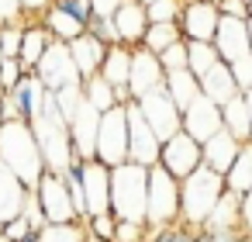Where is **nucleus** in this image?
I'll return each mask as SVG.
<instances>
[{
	"mask_svg": "<svg viewBox=\"0 0 252 242\" xmlns=\"http://www.w3.org/2000/svg\"><path fill=\"white\" fill-rule=\"evenodd\" d=\"M183 7H187V0H156V4L145 7V11H149L152 25H180Z\"/></svg>",
	"mask_w": 252,
	"mask_h": 242,
	"instance_id": "nucleus-35",
	"label": "nucleus"
},
{
	"mask_svg": "<svg viewBox=\"0 0 252 242\" xmlns=\"http://www.w3.org/2000/svg\"><path fill=\"white\" fill-rule=\"evenodd\" d=\"M90 4H94V14H97V18H114V14L121 11L125 0H90Z\"/></svg>",
	"mask_w": 252,
	"mask_h": 242,
	"instance_id": "nucleus-49",
	"label": "nucleus"
},
{
	"mask_svg": "<svg viewBox=\"0 0 252 242\" xmlns=\"http://www.w3.org/2000/svg\"><path fill=\"white\" fill-rule=\"evenodd\" d=\"M21 76H25L21 63H18V59H4V66H0V87H4V90H14V87L21 83Z\"/></svg>",
	"mask_w": 252,
	"mask_h": 242,
	"instance_id": "nucleus-43",
	"label": "nucleus"
},
{
	"mask_svg": "<svg viewBox=\"0 0 252 242\" xmlns=\"http://www.w3.org/2000/svg\"><path fill=\"white\" fill-rule=\"evenodd\" d=\"M214 49H218V59L235 66L242 59L252 56V42H249V21H238V18H221L218 25V35H214Z\"/></svg>",
	"mask_w": 252,
	"mask_h": 242,
	"instance_id": "nucleus-14",
	"label": "nucleus"
},
{
	"mask_svg": "<svg viewBox=\"0 0 252 242\" xmlns=\"http://www.w3.org/2000/svg\"><path fill=\"white\" fill-rule=\"evenodd\" d=\"M87 35L90 38H97L100 45H107V49H114V45H121V35H118V25H114V18H90V25H87Z\"/></svg>",
	"mask_w": 252,
	"mask_h": 242,
	"instance_id": "nucleus-36",
	"label": "nucleus"
},
{
	"mask_svg": "<svg viewBox=\"0 0 252 242\" xmlns=\"http://www.w3.org/2000/svg\"><path fill=\"white\" fill-rule=\"evenodd\" d=\"M249 18H252V0H249Z\"/></svg>",
	"mask_w": 252,
	"mask_h": 242,
	"instance_id": "nucleus-55",
	"label": "nucleus"
},
{
	"mask_svg": "<svg viewBox=\"0 0 252 242\" xmlns=\"http://www.w3.org/2000/svg\"><path fill=\"white\" fill-rule=\"evenodd\" d=\"M242 97H245V107H249V121H252V90H245Z\"/></svg>",
	"mask_w": 252,
	"mask_h": 242,
	"instance_id": "nucleus-51",
	"label": "nucleus"
},
{
	"mask_svg": "<svg viewBox=\"0 0 252 242\" xmlns=\"http://www.w3.org/2000/svg\"><path fill=\"white\" fill-rule=\"evenodd\" d=\"M242 239H245V235H242Z\"/></svg>",
	"mask_w": 252,
	"mask_h": 242,
	"instance_id": "nucleus-58",
	"label": "nucleus"
},
{
	"mask_svg": "<svg viewBox=\"0 0 252 242\" xmlns=\"http://www.w3.org/2000/svg\"><path fill=\"white\" fill-rule=\"evenodd\" d=\"M0 159H4L28 190L38 187V180L45 176V159H42V149H38V138L32 132V125L25 121H11L0 128Z\"/></svg>",
	"mask_w": 252,
	"mask_h": 242,
	"instance_id": "nucleus-1",
	"label": "nucleus"
},
{
	"mask_svg": "<svg viewBox=\"0 0 252 242\" xmlns=\"http://www.w3.org/2000/svg\"><path fill=\"white\" fill-rule=\"evenodd\" d=\"M0 59H4V25H0Z\"/></svg>",
	"mask_w": 252,
	"mask_h": 242,
	"instance_id": "nucleus-52",
	"label": "nucleus"
},
{
	"mask_svg": "<svg viewBox=\"0 0 252 242\" xmlns=\"http://www.w3.org/2000/svg\"><path fill=\"white\" fill-rule=\"evenodd\" d=\"M0 121H4V125H11V121H21V114H18V104H14V97H11V94H4V97H0Z\"/></svg>",
	"mask_w": 252,
	"mask_h": 242,
	"instance_id": "nucleus-48",
	"label": "nucleus"
},
{
	"mask_svg": "<svg viewBox=\"0 0 252 242\" xmlns=\"http://www.w3.org/2000/svg\"><path fill=\"white\" fill-rule=\"evenodd\" d=\"M21 0H0V25H21Z\"/></svg>",
	"mask_w": 252,
	"mask_h": 242,
	"instance_id": "nucleus-47",
	"label": "nucleus"
},
{
	"mask_svg": "<svg viewBox=\"0 0 252 242\" xmlns=\"http://www.w3.org/2000/svg\"><path fill=\"white\" fill-rule=\"evenodd\" d=\"M221 18H238V21H249V0H214Z\"/></svg>",
	"mask_w": 252,
	"mask_h": 242,
	"instance_id": "nucleus-44",
	"label": "nucleus"
},
{
	"mask_svg": "<svg viewBox=\"0 0 252 242\" xmlns=\"http://www.w3.org/2000/svg\"><path fill=\"white\" fill-rule=\"evenodd\" d=\"M159 166L166 173H173L180 183L187 176H193L200 166H204V145L193 142L187 132H176L169 142H162V156H159Z\"/></svg>",
	"mask_w": 252,
	"mask_h": 242,
	"instance_id": "nucleus-11",
	"label": "nucleus"
},
{
	"mask_svg": "<svg viewBox=\"0 0 252 242\" xmlns=\"http://www.w3.org/2000/svg\"><path fill=\"white\" fill-rule=\"evenodd\" d=\"M69 52H73V63H76L83 83L94 80V76H100V66H104V59H107V45H100V42L90 38V35H80V38L69 45Z\"/></svg>",
	"mask_w": 252,
	"mask_h": 242,
	"instance_id": "nucleus-24",
	"label": "nucleus"
},
{
	"mask_svg": "<svg viewBox=\"0 0 252 242\" xmlns=\"http://www.w3.org/2000/svg\"><path fill=\"white\" fill-rule=\"evenodd\" d=\"M56 7H59L63 14H69L73 21H80L83 28H87L90 18H94V4H90V0H56Z\"/></svg>",
	"mask_w": 252,
	"mask_h": 242,
	"instance_id": "nucleus-40",
	"label": "nucleus"
},
{
	"mask_svg": "<svg viewBox=\"0 0 252 242\" xmlns=\"http://www.w3.org/2000/svg\"><path fill=\"white\" fill-rule=\"evenodd\" d=\"M42 25H45V32L56 38V42H63V45H73L80 35H87V28L80 25V21H73L69 14H63L56 4L45 11V18H42Z\"/></svg>",
	"mask_w": 252,
	"mask_h": 242,
	"instance_id": "nucleus-27",
	"label": "nucleus"
},
{
	"mask_svg": "<svg viewBox=\"0 0 252 242\" xmlns=\"http://www.w3.org/2000/svg\"><path fill=\"white\" fill-rule=\"evenodd\" d=\"M180 221V180L166 173L159 163L149 170V211H145V228H169Z\"/></svg>",
	"mask_w": 252,
	"mask_h": 242,
	"instance_id": "nucleus-5",
	"label": "nucleus"
},
{
	"mask_svg": "<svg viewBox=\"0 0 252 242\" xmlns=\"http://www.w3.org/2000/svg\"><path fill=\"white\" fill-rule=\"evenodd\" d=\"M52 42H56V38L45 32L42 21H25V38H21V52H18L21 69H25V73H35L38 63H42V56L49 52Z\"/></svg>",
	"mask_w": 252,
	"mask_h": 242,
	"instance_id": "nucleus-22",
	"label": "nucleus"
},
{
	"mask_svg": "<svg viewBox=\"0 0 252 242\" xmlns=\"http://www.w3.org/2000/svg\"><path fill=\"white\" fill-rule=\"evenodd\" d=\"M0 128H4V121H0Z\"/></svg>",
	"mask_w": 252,
	"mask_h": 242,
	"instance_id": "nucleus-57",
	"label": "nucleus"
},
{
	"mask_svg": "<svg viewBox=\"0 0 252 242\" xmlns=\"http://www.w3.org/2000/svg\"><path fill=\"white\" fill-rule=\"evenodd\" d=\"M32 194H35V201H38L49 225H80V214L73 207V197H69V187H66L63 173L45 170V176L38 180V187Z\"/></svg>",
	"mask_w": 252,
	"mask_h": 242,
	"instance_id": "nucleus-6",
	"label": "nucleus"
},
{
	"mask_svg": "<svg viewBox=\"0 0 252 242\" xmlns=\"http://www.w3.org/2000/svg\"><path fill=\"white\" fill-rule=\"evenodd\" d=\"M97 163H104L107 170H118V166L128 163V111H125V107H111V111L100 118Z\"/></svg>",
	"mask_w": 252,
	"mask_h": 242,
	"instance_id": "nucleus-7",
	"label": "nucleus"
},
{
	"mask_svg": "<svg viewBox=\"0 0 252 242\" xmlns=\"http://www.w3.org/2000/svg\"><path fill=\"white\" fill-rule=\"evenodd\" d=\"M83 232H87V239H94V242H114V235H118V218L107 211V214H94V218H87L83 221Z\"/></svg>",
	"mask_w": 252,
	"mask_h": 242,
	"instance_id": "nucleus-34",
	"label": "nucleus"
},
{
	"mask_svg": "<svg viewBox=\"0 0 252 242\" xmlns=\"http://www.w3.org/2000/svg\"><path fill=\"white\" fill-rule=\"evenodd\" d=\"M83 194H87V218L111 211V170L97 159L83 163Z\"/></svg>",
	"mask_w": 252,
	"mask_h": 242,
	"instance_id": "nucleus-16",
	"label": "nucleus"
},
{
	"mask_svg": "<svg viewBox=\"0 0 252 242\" xmlns=\"http://www.w3.org/2000/svg\"><path fill=\"white\" fill-rule=\"evenodd\" d=\"M200 94H204L207 101H214L218 107L231 104L235 97H242V90H238L235 73H231V66H228V63H218L207 76H200Z\"/></svg>",
	"mask_w": 252,
	"mask_h": 242,
	"instance_id": "nucleus-23",
	"label": "nucleus"
},
{
	"mask_svg": "<svg viewBox=\"0 0 252 242\" xmlns=\"http://www.w3.org/2000/svg\"><path fill=\"white\" fill-rule=\"evenodd\" d=\"M221 121H224V132L235 135L242 145L252 142V121H249V107H245V97H235L231 104L221 107Z\"/></svg>",
	"mask_w": 252,
	"mask_h": 242,
	"instance_id": "nucleus-29",
	"label": "nucleus"
},
{
	"mask_svg": "<svg viewBox=\"0 0 252 242\" xmlns=\"http://www.w3.org/2000/svg\"><path fill=\"white\" fill-rule=\"evenodd\" d=\"M224 176L211 173L207 166H200L193 176H187L180 183V221L190 228H204L207 218L214 214L218 201L224 197Z\"/></svg>",
	"mask_w": 252,
	"mask_h": 242,
	"instance_id": "nucleus-4",
	"label": "nucleus"
},
{
	"mask_svg": "<svg viewBox=\"0 0 252 242\" xmlns=\"http://www.w3.org/2000/svg\"><path fill=\"white\" fill-rule=\"evenodd\" d=\"M125 111H128V163L152 170V166L159 163V156H162V142H159L156 132L149 128V121H145L138 101H131Z\"/></svg>",
	"mask_w": 252,
	"mask_h": 242,
	"instance_id": "nucleus-9",
	"label": "nucleus"
},
{
	"mask_svg": "<svg viewBox=\"0 0 252 242\" xmlns=\"http://www.w3.org/2000/svg\"><path fill=\"white\" fill-rule=\"evenodd\" d=\"M83 97H87V104H90V107H97L100 114H107L111 107H121V104H118V97H114V87H111L104 76L87 80V83H83Z\"/></svg>",
	"mask_w": 252,
	"mask_h": 242,
	"instance_id": "nucleus-32",
	"label": "nucleus"
},
{
	"mask_svg": "<svg viewBox=\"0 0 252 242\" xmlns=\"http://www.w3.org/2000/svg\"><path fill=\"white\" fill-rule=\"evenodd\" d=\"M128 87H131V97L135 101H142L145 94L166 87V69H162L159 56H152L145 49H135V56H131V83Z\"/></svg>",
	"mask_w": 252,
	"mask_h": 242,
	"instance_id": "nucleus-18",
	"label": "nucleus"
},
{
	"mask_svg": "<svg viewBox=\"0 0 252 242\" xmlns=\"http://www.w3.org/2000/svg\"><path fill=\"white\" fill-rule=\"evenodd\" d=\"M32 132H35V138H38V149H42L45 170H52V173H66V170L76 163V156H73V142H69V125H66V118L59 114V107H56V94H52V90H49V97H45V111H42V118L32 125Z\"/></svg>",
	"mask_w": 252,
	"mask_h": 242,
	"instance_id": "nucleus-3",
	"label": "nucleus"
},
{
	"mask_svg": "<svg viewBox=\"0 0 252 242\" xmlns=\"http://www.w3.org/2000/svg\"><path fill=\"white\" fill-rule=\"evenodd\" d=\"M138 4H145V7H152V4H156V0H138Z\"/></svg>",
	"mask_w": 252,
	"mask_h": 242,
	"instance_id": "nucleus-53",
	"label": "nucleus"
},
{
	"mask_svg": "<svg viewBox=\"0 0 252 242\" xmlns=\"http://www.w3.org/2000/svg\"><path fill=\"white\" fill-rule=\"evenodd\" d=\"M131 56H135V49H128V45L107 49V59H104V66H100V76H104L114 90H131V87H128V83H131Z\"/></svg>",
	"mask_w": 252,
	"mask_h": 242,
	"instance_id": "nucleus-26",
	"label": "nucleus"
},
{
	"mask_svg": "<svg viewBox=\"0 0 252 242\" xmlns=\"http://www.w3.org/2000/svg\"><path fill=\"white\" fill-rule=\"evenodd\" d=\"M180 42H183L180 25H149V35H145L142 49L152 52V56H162L166 49H173V45H180Z\"/></svg>",
	"mask_w": 252,
	"mask_h": 242,
	"instance_id": "nucleus-31",
	"label": "nucleus"
},
{
	"mask_svg": "<svg viewBox=\"0 0 252 242\" xmlns=\"http://www.w3.org/2000/svg\"><path fill=\"white\" fill-rule=\"evenodd\" d=\"M138 107H142V114H145V121H149V128L156 132L159 142H169L176 132H183V111L176 107V101L169 97L166 87L145 94L138 101Z\"/></svg>",
	"mask_w": 252,
	"mask_h": 242,
	"instance_id": "nucleus-10",
	"label": "nucleus"
},
{
	"mask_svg": "<svg viewBox=\"0 0 252 242\" xmlns=\"http://www.w3.org/2000/svg\"><path fill=\"white\" fill-rule=\"evenodd\" d=\"M187 4H193V0H187Z\"/></svg>",
	"mask_w": 252,
	"mask_h": 242,
	"instance_id": "nucleus-56",
	"label": "nucleus"
},
{
	"mask_svg": "<svg viewBox=\"0 0 252 242\" xmlns=\"http://www.w3.org/2000/svg\"><path fill=\"white\" fill-rule=\"evenodd\" d=\"M145 211H149V170L135 163L111 170V214L118 221L145 225Z\"/></svg>",
	"mask_w": 252,
	"mask_h": 242,
	"instance_id": "nucleus-2",
	"label": "nucleus"
},
{
	"mask_svg": "<svg viewBox=\"0 0 252 242\" xmlns=\"http://www.w3.org/2000/svg\"><path fill=\"white\" fill-rule=\"evenodd\" d=\"M218 25H221V11H218L214 0H193V4H187L183 14H180L183 42H211L214 45Z\"/></svg>",
	"mask_w": 252,
	"mask_h": 242,
	"instance_id": "nucleus-13",
	"label": "nucleus"
},
{
	"mask_svg": "<svg viewBox=\"0 0 252 242\" xmlns=\"http://www.w3.org/2000/svg\"><path fill=\"white\" fill-rule=\"evenodd\" d=\"M224 128V121H221V107L214 104V101H207V97H197L187 111H183V132L193 138V142H207V138H214L218 132Z\"/></svg>",
	"mask_w": 252,
	"mask_h": 242,
	"instance_id": "nucleus-15",
	"label": "nucleus"
},
{
	"mask_svg": "<svg viewBox=\"0 0 252 242\" xmlns=\"http://www.w3.org/2000/svg\"><path fill=\"white\" fill-rule=\"evenodd\" d=\"M187 52H190V73L200 80V76H207L221 59H218V49L211 45V42H187Z\"/></svg>",
	"mask_w": 252,
	"mask_h": 242,
	"instance_id": "nucleus-33",
	"label": "nucleus"
},
{
	"mask_svg": "<svg viewBox=\"0 0 252 242\" xmlns=\"http://www.w3.org/2000/svg\"><path fill=\"white\" fill-rule=\"evenodd\" d=\"M100 118H104V114H100L97 107H90L87 97H83V104L76 107V114L69 118V142H73L76 163L97 159V132H100Z\"/></svg>",
	"mask_w": 252,
	"mask_h": 242,
	"instance_id": "nucleus-12",
	"label": "nucleus"
},
{
	"mask_svg": "<svg viewBox=\"0 0 252 242\" xmlns=\"http://www.w3.org/2000/svg\"><path fill=\"white\" fill-rule=\"evenodd\" d=\"M52 4H56V0H21V18L25 21H42Z\"/></svg>",
	"mask_w": 252,
	"mask_h": 242,
	"instance_id": "nucleus-45",
	"label": "nucleus"
},
{
	"mask_svg": "<svg viewBox=\"0 0 252 242\" xmlns=\"http://www.w3.org/2000/svg\"><path fill=\"white\" fill-rule=\"evenodd\" d=\"M149 239V228L138 225V221H118V235L114 242H145Z\"/></svg>",
	"mask_w": 252,
	"mask_h": 242,
	"instance_id": "nucleus-42",
	"label": "nucleus"
},
{
	"mask_svg": "<svg viewBox=\"0 0 252 242\" xmlns=\"http://www.w3.org/2000/svg\"><path fill=\"white\" fill-rule=\"evenodd\" d=\"M204 228L224 232V235H245V225H242V197L231 194V190H224V197L218 201V207H214V214L207 218Z\"/></svg>",
	"mask_w": 252,
	"mask_h": 242,
	"instance_id": "nucleus-25",
	"label": "nucleus"
},
{
	"mask_svg": "<svg viewBox=\"0 0 252 242\" xmlns=\"http://www.w3.org/2000/svg\"><path fill=\"white\" fill-rule=\"evenodd\" d=\"M35 76H38L42 87L52 90V94L69 90V87H83L80 69H76V63H73V52H69V45H63V42H52V45H49V52L42 56Z\"/></svg>",
	"mask_w": 252,
	"mask_h": 242,
	"instance_id": "nucleus-8",
	"label": "nucleus"
},
{
	"mask_svg": "<svg viewBox=\"0 0 252 242\" xmlns=\"http://www.w3.org/2000/svg\"><path fill=\"white\" fill-rule=\"evenodd\" d=\"M28 197H32V190L21 183V176H18L4 159H0V228L25 214Z\"/></svg>",
	"mask_w": 252,
	"mask_h": 242,
	"instance_id": "nucleus-17",
	"label": "nucleus"
},
{
	"mask_svg": "<svg viewBox=\"0 0 252 242\" xmlns=\"http://www.w3.org/2000/svg\"><path fill=\"white\" fill-rule=\"evenodd\" d=\"M25 38V21L21 25H4V59H18Z\"/></svg>",
	"mask_w": 252,
	"mask_h": 242,
	"instance_id": "nucleus-41",
	"label": "nucleus"
},
{
	"mask_svg": "<svg viewBox=\"0 0 252 242\" xmlns=\"http://www.w3.org/2000/svg\"><path fill=\"white\" fill-rule=\"evenodd\" d=\"M238 152H242V142L221 128L214 138H207V142H204V166H207L211 173L224 176V173L231 170V163L238 159Z\"/></svg>",
	"mask_w": 252,
	"mask_h": 242,
	"instance_id": "nucleus-21",
	"label": "nucleus"
},
{
	"mask_svg": "<svg viewBox=\"0 0 252 242\" xmlns=\"http://www.w3.org/2000/svg\"><path fill=\"white\" fill-rule=\"evenodd\" d=\"M42 242H87L83 225H49L42 232Z\"/></svg>",
	"mask_w": 252,
	"mask_h": 242,
	"instance_id": "nucleus-38",
	"label": "nucleus"
},
{
	"mask_svg": "<svg viewBox=\"0 0 252 242\" xmlns=\"http://www.w3.org/2000/svg\"><path fill=\"white\" fill-rule=\"evenodd\" d=\"M193 235H197V228L176 221V225H169V228H156V232H149L145 242H193Z\"/></svg>",
	"mask_w": 252,
	"mask_h": 242,
	"instance_id": "nucleus-37",
	"label": "nucleus"
},
{
	"mask_svg": "<svg viewBox=\"0 0 252 242\" xmlns=\"http://www.w3.org/2000/svg\"><path fill=\"white\" fill-rule=\"evenodd\" d=\"M249 42H252V18H249Z\"/></svg>",
	"mask_w": 252,
	"mask_h": 242,
	"instance_id": "nucleus-54",
	"label": "nucleus"
},
{
	"mask_svg": "<svg viewBox=\"0 0 252 242\" xmlns=\"http://www.w3.org/2000/svg\"><path fill=\"white\" fill-rule=\"evenodd\" d=\"M166 90H169V97L176 101V107H180V111H187L197 97H204V94H200V80H197L190 69L166 73Z\"/></svg>",
	"mask_w": 252,
	"mask_h": 242,
	"instance_id": "nucleus-28",
	"label": "nucleus"
},
{
	"mask_svg": "<svg viewBox=\"0 0 252 242\" xmlns=\"http://www.w3.org/2000/svg\"><path fill=\"white\" fill-rule=\"evenodd\" d=\"M159 63H162V69H166V73H180V69H190V52H187V42H180V45L166 49V52L159 56Z\"/></svg>",
	"mask_w": 252,
	"mask_h": 242,
	"instance_id": "nucleus-39",
	"label": "nucleus"
},
{
	"mask_svg": "<svg viewBox=\"0 0 252 242\" xmlns=\"http://www.w3.org/2000/svg\"><path fill=\"white\" fill-rule=\"evenodd\" d=\"M242 225H245V235H252V190L242 197Z\"/></svg>",
	"mask_w": 252,
	"mask_h": 242,
	"instance_id": "nucleus-50",
	"label": "nucleus"
},
{
	"mask_svg": "<svg viewBox=\"0 0 252 242\" xmlns=\"http://www.w3.org/2000/svg\"><path fill=\"white\" fill-rule=\"evenodd\" d=\"M224 187H228L231 194H238V197H245V194L252 190V142L242 145L238 159H235L231 170L224 173Z\"/></svg>",
	"mask_w": 252,
	"mask_h": 242,
	"instance_id": "nucleus-30",
	"label": "nucleus"
},
{
	"mask_svg": "<svg viewBox=\"0 0 252 242\" xmlns=\"http://www.w3.org/2000/svg\"><path fill=\"white\" fill-rule=\"evenodd\" d=\"M114 25H118V35H121V45L128 49H142L145 35H149V11L145 4H138V0H125L121 11L114 14Z\"/></svg>",
	"mask_w": 252,
	"mask_h": 242,
	"instance_id": "nucleus-19",
	"label": "nucleus"
},
{
	"mask_svg": "<svg viewBox=\"0 0 252 242\" xmlns=\"http://www.w3.org/2000/svg\"><path fill=\"white\" fill-rule=\"evenodd\" d=\"M11 97H14V104H18L21 121H25V125H35V121L42 118V111H45V97H49V90L42 87V80H38L35 73H25L21 83L11 90Z\"/></svg>",
	"mask_w": 252,
	"mask_h": 242,
	"instance_id": "nucleus-20",
	"label": "nucleus"
},
{
	"mask_svg": "<svg viewBox=\"0 0 252 242\" xmlns=\"http://www.w3.org/2000/svg\"><path fill=\"white\" fill-rule=\"evenodd\" d=\"M231 73H235V83H238V90L245 94V90H252V56L249 59H242V63H235L231 66Z\"/></svg>",
	"mask_w": 252,
	"mask_h": 242,
	"instance_id": "nucleus-46",
	"label": "nucleus"
}]
</instances>
